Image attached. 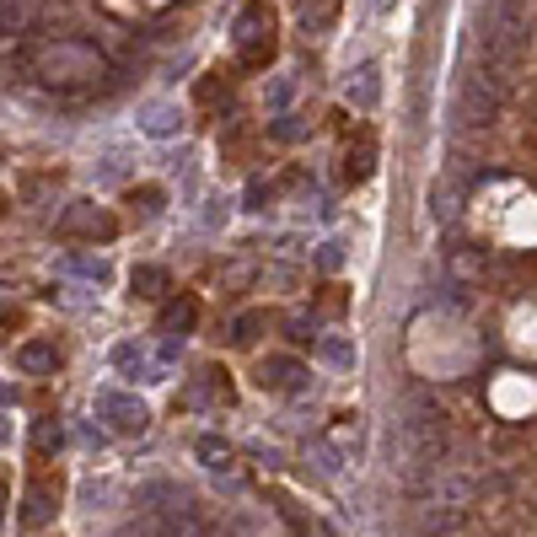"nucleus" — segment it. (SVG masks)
I'll return each mask as SVG.
<instances>
[{
  "mask_svg": "<svg viewBox=\"0 0 537 537\" xmlns=\"http://www.w3.org/2000/svg\"><path fill=\"white\" fill-rule=\"evenodd\" d=\"M194 317H199V307H194V301H172L162 323H167V328H194Z\"/></svg>",
  "mask_w": 537,
  "mask_h": 537,
  "instance_id": "nucleus-1",
  "label": "nucleus"
},
{
  "mask_svg": "<svg viewBox=\"0 0 537 537\" xmlns=\"http://www.w3.org/2000/svg\"><path fill=\"white\" fill-rule=\"evenodd\" d=\"M22 366H27V371H38V366H54V355L43 350V344H33V350H22Z\"/></svg>",
  "mask_w": 537,
  "mask_h": 537,
  "instance_id": "nucleus-2",
  "label": "nucleus"
},
{
  "mask_svg": "<svg viewBox=\"0 0 537 537\" xmlns=\"http://www.w3.org/2000/svg\"><path fill=\"white\" fill-rule=\"evenodd\" d=\"M145 285V296H156V285H162V274H156V269H140L135 274V290Z\"/></svg>",
  "mask_w": 537,
  "mask_h": 537,
  "instance_id": "nucleus-3",
  "label": "nucleus"
}]
</instances>
